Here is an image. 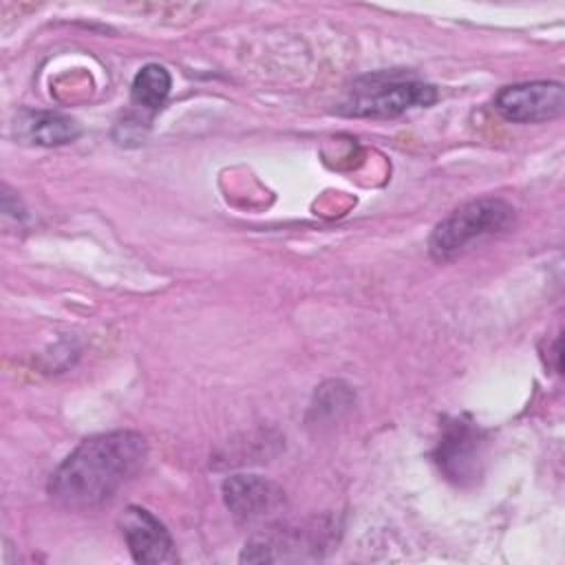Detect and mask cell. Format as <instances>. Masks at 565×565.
<instances>
[{"mask_svg":"<svg viewBox=\"0 0 565 565\" xmlns=\"http://www.w3.org/2000/svg\"><path fill=\"white\" fill-rule=\"evenodd\" d=\"M121 534L137 563H177V547L168 527L146 508L128 505L121 516Z\"/></svg>","mask_w":565,"mask_h":565,"instance_id":"5b68a950","label":"cell"},{"mask_svg":"<svg viewBox=\"0 0 565 565\" xmlns=\"http://www.w3.org/2000/svg\"><path fill=\"white\" fill-rule=\"evenodd\" d=\"M130 88H132V99L139 106L148 110H157L163 106V102L170 95V88H172L170 71L161 64H146L137 71Z\"/></svg>","mask_w":565,"mask_h":565,"instance_id":"9c48e42d","label":"cell"},{"mask_svg":"<svg viewBox=\"0 0 565 565\" xmlns=\"http://www.w3.org/2000/svg\"><path fill=\"white\" fill-rule=\"evenodd\" d=\"M437 99L435 86L404 73H375L358 79L342 104L353 117H395L411 108L430 106Z\"/></svg>","mask_w":565,"mask_h":565,"instance_id":"3957f363","label":"cell"},{"mask_svg":"<svg viewBox=\"0 0 565 565\" xmlns=\"http://www.w3.org/2000/svg\"><path fill=\"white\" fill-rule=\"evenodd\" d=\"M223 499L236 519L254 521L282 505V490L256 475H234L223 481Z\"/></svg>","mask_w":565,"mask_h":565,"instance_id":"52a82bcc","label":"cell"},{"mask_svg":"<svg viewBox=\"0 0 565 565\" xmlns=\"http://www.w3.org/2000/svg\"><path fill=\"white\" fill-rule=\"evenodd\" d=\"M148 457V441L135 430H110L84 439L51 475L49 494L68 510H90L132 479Z\"/></svg>","mask_w":565,"mask_h":565,"instance_id":"6da1fadb","label":"cell"},{"mask_svg":"<svg viewBox=\"0 0 565 565\" xmlns=\"http://www.w3.org/2000/svg\"><path fill=\"white\" fill-rule=\"evenodd\" d=\"M481 450H483L481 430L470 422L455 419L446 424L435 457L448 479L463 483L479 475Z\"/></svg>","mask_w":565,"mask_h":565,"instance_id":"8992f818","label":"cell"},{"mask_svg":"<svg viewBox=\"0 0 565 565\" xmlns=\"http://www.w3.org/2000/svg\"><path fill=\"white\" fill-rule=\"evenodd\" d=\"M514 223V207L494 196L475 199L455 207L446 218H441L430 238L428 249L433 258L446 260L463 252L475 241L508 232Z\"/></svg>","mask_w":565,"mask_h":565,"instance_id":"7a4b0ae2","label":"cell"},{"mask_svg":"<svg viewBox=\"0 0 565 565\" xmlns=\"http://www.w3.org/2000/svg\"><path fill=\"white\" fill-rule=\"evenodd\" d=\"M497 113L514 124H543L565 110V88L554 79L505 86L494 97Z\"/></svg>","mask_w":565,"mask_h":565,"instance_id":"277c9868","label":"cell"},{"mask_svg":"<svg viewBox=\"0 0 565 565\" xmlns=\"http://www.w3.org/2000/svg\"><path fill=\"white\" fill-rule=\"evenodd\" d=\"M15 130L38 146H62L75 141L82 132L73 117L55 110H22L15 119Z\"/></svg>","mask_w":565,"mask_h":565,"instance_id":"ba28073f","label":"cell"}]
</instances>
